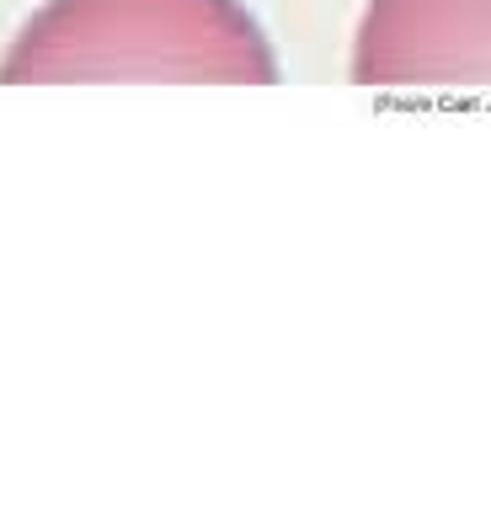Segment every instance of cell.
<instances>
[{
	"label": "cell",
	"mask_w": 491,
	"mask_h": 512,
	"mask_svg": "<svg viewBox=\"0 0 491 512\" xmlns=\"http://www.w3.org/2000/svg\"><path fill=\"white\" fill-rule=\"evenodd\" d=\"M38 80L273 86L278 59L241 0H43L0 59V86Z\"/></svg>",
	"instance_id": "6da1fadb"
},
{
	"label": "cell",
	"mask_w": 491,
	"mask_h": 512,
	"mask_svg": "<svg viewBox=\"0 0 491 512\" xmlns=\"http://www.w3.org/2000/svg\"><path fill=\"white\" fill-rule=\"evenodd\" d=\"M353 80L385 91H491V0H369Z\"/></svg>",
	"instance_id": "7a4b0ae2"
}]
</instances>
